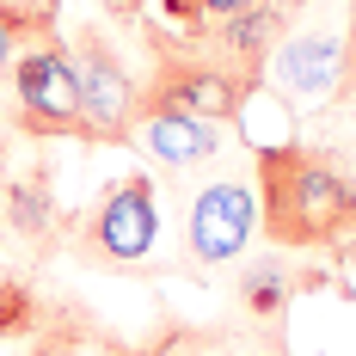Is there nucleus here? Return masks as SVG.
Segmentation results:
<instances>
[{
    "mask_svg": "<svg viewBox=\"0 0 356 356\" xmlns=\"http://www.w3.org/2000/svg\"><path fill=\"white\" fill-rule=\"evenodd\" d=\"M258 221L277 252H344L356 246V172L332 147L277 142L252 160Z\"/></svg>",
    "mask_w": 356,
    "mask_h": 356,
    "instance_id": "nucleus-1",
    "label": "nucleus"
},
{
    "mask_svg": "<svg viewBox=\"0 0 356 356\" xmlns=\"http://www.w3.org/2000/svg\"><path fill=\"white\" fill-rule=\"evenodd\" d=\"M252 74L227 68L203 37H191V49H166L142 80V105L136 111H178V117H203V123H234L240 105L252 99Z\"/></svg>",
    "mask_w": 356,
    "mask_h": 356,
    "instance_id": "nucleus-2",
    "label": "nucleus"
},
{
    "mask_svg": "<svg viewBox=\"0 0 356 356\" xmlns=\"http://www.w3.org/2000/svg\"><path fill=\"white\" fill-rule=\"evenodd\" d=\"M74 252L86 264L105 270H147L160 252V203H154V178H117L111 191H99V203L86 209Z\"/></svg>",
    "mask_w": 356,
    "mask_h": 356,
    "instance_id": "nucleus-3",
    "label": "nucleus"
},
{
    "mask_svg": "<svg viewBox=\"0 0 356 356\" xmlns=\"http://www.w3.org/2000/svg\"><path fill=\"white\" fill-rule=\"evenodd\" d=\"M13 117L31 136H86V111H80V74L74 49L56 37H37L13 56ZM92 142V136H86Z\"/></svg>",
    "mask_w": 356,
    "mask_h": 356,
    "instance_id": "nucleus-4",
    "label": "nucleus"
},
{
    "mask_svg": "<svg viewBox=\"0 0 356 356\" xmlns=\"http://www.w3.org/2000/svg\"><path fill=\"white\" fill-rule=\"evenodd\" d=\"M74 74H80V111H86V136L92 142H129L136 105H142V80L129 74L123 49L99 25L74 37Z\"/></svg>",
    "mask_w": 356,
    "mask_h": 356,
    "instance_id": "nucleus-5",
    "label": "nucleus"
},
{
    "mask_svg": "<svg viewBox=\"0 0 356 356\" xmlns=\"http://www.w3.org/2000/svg\"><path fill=\"white\" fill-rule=\"evenodd\" d=\"M258 234V191L252 178H209L184 203V246L197 264H234Z\"/></svg>",
    "mask_w": 356,
    "mask_h": 356,
    "instance_id": "nucleus-6",
    "label": "nucleus"
},
{
    "mask_svg": "<svg viewBox=\"0 0 356 356\" xmlns=\"http://www.w3.org/2000/svg\"><path fill=\"white\" fill-rule=\"evenodd\" d=\"M283 31H289V0H246V6H240L234 19H221L203 43H209L227 68H240V74H252V80H264V62L277 56Z\"/></svg>",
    "mask_w": 356,
    "mask_h": 356,
    "instance_id": "nucleus-7",
    "label": "nucleus"
},
{
    "mask_svg": "<svg viewBox=\"0 0 356 356\" xmlns=\"http://www.w3.org/2000/svg\"><path fill=\"white\" fill-rule=\"evenodd\" d=\"M277 80L295 99H332L350 80V43L338 31H307L277 49Z\"/></svg>",
    "mask_w": 356,
    "mask_h": 356,
    "instance_id": "nucleus-8",
    "label": "nucleus"
},
{
    "mask_svg": "<svg viewBox=\"0 0 356 356\" xmlns=\"http://www.w3.org/2000/svg\"><path fill=\"white\" fill-rule=\"evenodd\" d=\"M142 136L147 160H160L166 172H184V166H203L221 154V123H203V117H178V111H136V129Z\"/></svg>",
    "mask_w": 356,
    "mask_h": 356,
    "instance_id": "nucleus-9",
    "label": "nucleus"
},
{
    "mask_svg": "<svg viewBox=\"0 0 356 356\" xmlns=\"http://www.w3.org/2000/svg\"><path fill=\"white\" fill-rule=\"evenodd\" d=\"M160 356H289L283 325H209V332H184Z\"/></svg>",
    "mask_w": 356,
    "mask_h": 356,
    "instance_id": "nucleus-10",
    "label": "nucleus"
},
{
    "mask_svg": "<svg viewBox=\"0 0 356 356\" xmlns=\"http://www.w3.org/2000/svg\"><path fill=\"white\" fill-rule=\"evenodd\" d=\"M0 209H6V227L19 234V240H43V234H56V191H49V178L31 172V178H13L6 184V197H0Z\"/></svg>",
    "mask_w": 356,
    "mask_h": 356,
    "instance_id": "nucleus-11",
    "label": "nucleus"
},
{
    "mask_svg": "<svg viewBox=\"0 0 356 356\" xmlns=\"http://www.w3.org/2000/svg\"><path fill=\"white\" fill-rule=\"evenodd\" d=\"M240 307H246L258 325H283L289 307V264L283 258H252L246 277H240Z\"/></svg>",
    "mask_w": 356,
    "mask_h": 356,
    "instance_id": "nucleus-12",
    "label": "nucleus"
},
{
    "mask_svg": "<svg viewBox=\"0 0 356 356\" xmlns=\"http://www.w3.org/2000/svg\"><path fill=\"white\" fill-rule=\"evenodd\" d=\"M246 0H160V13H166V25H178V31L191 37H209L221 19H234Z\"/></svg>",
    "mask_w": 356,
    "mask_h": 356,
    "instance_id": "nucleus-13",
    "label": "nucleus"
},
{
    "mask_svg": "<svg viewBox=\"0 0 356 356\" xmlns=\"http://www.w3.org/2000/svg\"><path fill=\"white\" fill-rule=\"evenodd\" d=\"M25 37H49L43 31V13H6L0 6V62H13L25 49Z\"/></svg>",
    "mask_w": 356,
    "mask_h": 356,
    "instance_id": "nucleus-14",
    "label": "nucleus"
}]
</instances>
